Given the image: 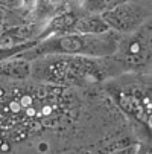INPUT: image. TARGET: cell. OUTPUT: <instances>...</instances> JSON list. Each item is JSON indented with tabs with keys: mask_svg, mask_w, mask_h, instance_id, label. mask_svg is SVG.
I'll list each match as a JSON object with an SVG mask.
<instances>
[{
	"mask_svg": "<svg viewBox=\"0 0 152 154\" xmlns=\"http://www.w3.org/2000/svg\"><path fill=\"white\" fill-rule=\"evenodd\" d=\"M119 35L116 32H106L102 35H61L50 37L37 45L23 54L17 55L26 61H35L44 57L52 55H69V57H84V58H111L119 45Z\"/></svg>",
	"mask_w": 152,
	"mask_h": 154,
	"instance_id": "6da1fadb",
	"label": "cell"
},
{
	"mask_svg": "<svg viewBox=\"0 0 152 154\" xmlns=\"http://www.w3.org/2000/svg\"><path fill=\"white\" fill-rule=\"evenodd\" d=\"M106 66L102 61L84 57L52 55L32 61L31 76L35 81L59 85H84L102 81Z\"/></svg>",
	"mask_w": 152,
	"mask_h": 154,
	"instance_id": "7a4b0ae2",
	"label": "cell"
},
{
	"mask_svg": "<svg viewBox=\"0 0 152 154\" xmlns=\"http://www.w3.org/2000/svg\"><path fill=\"white\" fill-rule=\"evenodd\" d=\"M111 58L125 70L148 69L151 66V25L119 38L117 51Z\"/></svg>",
	"mask_w": 152,
	"mask_h": 154,
	"instance_id": "3957f363",
	"label": "cell"
},
{
	"mask_svg": "<svg viewBox=\"0 0 152 154\" xmlns=\"http://www.w3.org/2000/svg\"><path fill=\"white\" fill-rule=\"evenodd\" d=\"M100 17L111 32L116 31L117 35H129L148 25L151 18V2H120Z\"/></svg>",
	"mask_w": 152,
	"mask_h": 154,
	"instance_id": "277c9868",
	"label": "cell"
},
{
	"mask_svg": "<svg viewBox=\"0 0 152 154\" xmlns=\"http://www.w3.org/2000/svg\"><path fill=\"white\" fill-rule=\"evenodd\" d=\"M119 107L126 115L151 127V84L143 89L137 85H125L113 90Z\"/></svg>",
	"mask_w": 152,
	"mask_h": 154,
	"instance_id": "5b68a950",
	"label": "cell"
},
{
	"mask_svg": "<svg viewBox=\"0 0 152 154\" xmlns=\"http://www.w3.org/2000/svg\"><path fill=\"white\" fill-rule=\"evenodd\" d=\"M34 41H40V40L35 28L32 26H15L0 32V49L17 48Z\"/></svg>",
	"mask_w": 152,
	"mask_h": 154,
	"instance_id": "8992f818",
	"label": "cell"
},
{
	"mask_svg": "<svg viewBox=\"0 0 152 154\" xmlns=\"http://www.w3.org/2000/svg\"><path fill=\"white\" fill-rule=\"evenodd\" d=\"M31 72H32V63L18 57H14L0 64V76L6 79L23 81L31 76Z\"/></svg>",
	"mask_w": 152,
	"mask_h": 154,
	"instance_id": "52a82bcc",
	"label": "cell"
},
{
	"mask_svg": "<svg viewBox=\"0 0 152 154\" xmlns=\"http://www.w3.org/2000/svg\"><path fill=\"white\" fill-rule=\"evenodd\" d=\"M110 32V28L102 20L100 15H79V20L75 28V34L79 35H102Z\"/></svg>",
	"mask_w": 152,
	"mask_h": 154,
	"instance_id": "ba28073f",
	"label": "cell"
},
{
	"mask_svg": "<svg viewBox=\"0 0 152 154\" xmlns=\"http://www.w3.org/2000/svg\"><path fill=\"white\" fill-rule=\"evenodd\" d=\"M120 2L117 0H96V2H82L81 5L84 6V9L91 14V15H102L106 11H111L113 8H116Z\"/></svg>",
	"mask_w": 152,
	"mask_h": 154,
	"instance_id": "9c48e42d",
	"label": "cell"
},
{
	"mask_svg": "<svg viewBox=\"0 0 152 154\" xmlns=\"http://www.w3.org/2000/svg\"><path fill=\"white\" fill-rule=\"evenodd\" d=\"M37 43H38V41L28 43V45H23V46H17V48L0 49V64H2V63H5V61H8V60H11V58H14V57H17V55H20V54H23L25 51H28V49H31V48H34V46L37 45Z\"/></svg>",
	"mask_w": 152,
	"mask_h": 154,
	"instance_id": "30bf717a",
	"label": "cell"
},
{
	"mask_svg": "<svg viewBox=\"0 0 152 154\" xmlns=\"http://www.w3.org/2000/svg\"><path fill=\"white\" fill-rule=\"evenodd\" d=\"M139 146H140V145H137V143H131V145H128V146L114 149V151H111L110 154H137Z\"/></svg>",
	"mask_w": 152,
	"mask_h": 154,
	"instance_id": "8fae6325",
	"label": "cell"
}]
</instances>
